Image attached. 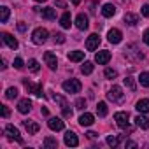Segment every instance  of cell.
<instances>
[{
	"mask_svg": "<svg viewBox=\"0 0 149 149\" xmlns=\"http://www.w3.org/2000/svg\"><path fill=\"white\" fill-rule=\"evenodd\" d=\"M139 83L146 88H149V72H142L140 76H139Z\"/></svg>",
	"mask_w": 149,
	"mask_h": 149,
	"instance_id": "obj_29",
	"label": "cell"
},
{
	"mask_svg": "<svg viewBox=\"0 0 149 149\" xmlns=\"http://www.w3.org/2000/svg\"><path fill=\"white\" fill-rule=\"evenodd\" d=\"M6 97H7L9 100L16 98V97H18V90H16V88H7V91H6Z\"/></svg>",
	"mask_w": 149,
	"mask_h": 149,
	"instance_id": "obj_33",
	"label": "cell"
},
{
	"mask_svg": "<svg viewBox=\"0 0 149 149\" xmlns=\"http://www.w3.org/2000/svg\"><path fill=\"white\" fill-rule=\"evenodd\" d=\"M123 19H125V23H126V25H130V26H135V25L139 23V16H137V14H133V13H126Z\"/></svg>",
	"mask_w": 149,
	"mask_h": 149,
	"instance_id": "obj_20",
	"label": "cell"
},
{
	"mask_svg": "<svg viewBox=\"0 0 149 149\" xmlns=\"http://www.w3.org/2000/svg\"><path fill=\"white\" fill-rule=\"evenodd\" d=\"M142 40H144V42H146V44L149 46V28H147V30L144 32V35H142Z\"/></svg>",
	"mask_w": 149,
	"mask_h": 149,
	"instance_id": "obj_41",
	"label": "cell"
},
{
	"mask_svg": "<svg viewBox=\"0 0 149 149\" xmlns=\"http://www.w3.org/2000/svg\"><path fill=\"white\" fill-rule=\"evenodd\" d=\"M23 126L26 128V132H28L30 135H35V133L40 130V126H39L35 121H23Z\"/></svg>",
	"mask_w": 149,
	"mask_h": 149,
	"instance_id": "obj_17",
	"label": "cell"
},
{
	"mask_svg": "<svg viewBox=\"0 0 149 149\" xmlns=\"http://www.w3.org/2000/svg\"><path fill=\"white\" fill-rule=\"evenodd\" d=\"M68 60L70 61H83L84 60V53L83 51H70L68 53Z\"/></svg>",
	"mask_w": 149,
	"mask_h": 149,
	"instance_id": "obj_23",
	"label": "cell"
},
{
	"mask_svg": "<svg viewBox=\"0 0 149 149\" xmlns=\"http://www.w3.org/2000/svg\"><path fill=\"white\" fill-rule=\"evenodd\" d=\"M2 116H4V118L9 116V107H7V105H2Z\"/></svg>",
	"mask_w": 149,
	"mask_h": 149,
	"instance_id": "obj_42",
	"label": "cell"
},
{
	"mask_svg": "<svg viewBox=\"0 0 149 149\" xmlns=\"http://www.w3.org/2000/svg\"><path fill=\"white\" fill-rule=\"evenodd\" d=\"M142 14H144V16H146V18H149V4H147V6H144V7H142Z\"/></svg>",
	"mask_w": 149,
	"mask_h": 149,
	"instance_id": "obj_43",
	"label": "cell"
},
{
	"mask_svg": "<svg viewBox=\"0 0 149 149\" xmlns=\"http://www.w3.org/2000/svg\"><path fill=\"white\" fill-rule=\"evenodd\" d=\"M86 135H88V137H90V139H95V137H97V133H95V132H88V133H86Z\"/></svg>",
	"mask_w": 149,
	"mask_h": 149,
	"instance_id": "obj_47",
	"label": "cell"
},
{
	"mask_svg": "<svg viewBox=\"0 0 149 149\" xmlns=\"http://www.w3.org/2000/svg\"><path fill=\"white\" fill-rule=\"evenodd\" d=\"M65 144H67L68 147H76V146H79V139H77V135L68 130V132L65 133Z\"/></svg>",
	"mask_w": 149,
	"mask_h": 149,
	"instance_id": "obj_10",
	"label": "cell"
},
{
	"mask_svg": "<svg viewBox=\"0 0 149 149\" xmlns=\"http://www.w3.org/2000/svg\"><path fill=\"white\" fill-rule=\"evenodd\" d=\"M18 30H19V32H25V30H26V25H25V23H18Z\"/></svg>",
	"mask_w": 149,
	"mask_h": 149,
	"instance_id": "obj_44",
	"label": "cell"
},
{
	"mask_svg": "<svg viewBox=\"0 0 149 149\" xmlns=\"http://www.w3.org/2000/svg\"><path fill=\"white\" fill-rule=\"evenodd\" d=\"M132 47H133V51H130V47L126 49V58H130L132 54H135V58H137V61H139V60H142V58H144V54H142L140 51H137V47H135V46H132Z\"/></svg>",
	"mask_w": 149,
	"mask_h": 149,
	"instance_id": "obj_28",
	"label": "cell"
},
{
	"mask_svg": "<svg viewBox=\"0 0 149 149\" xmlns=\"http://www.w3.org/2000/svg\"><path fill=\"white\" fill-rule=\"evenodd\" d=\"M76 107H77L79 111H83V109L86 107V100H84V98H79V100L76 102Z\"/></svg>",
	"mask_w": 149,
	"mask_h": 149,
	"instance_id": "obj_37",
	"label": "cell"
},
{
	"mask_svg": "<svg viewBox=\"0 0 149 149\" xmlns=\"http://www.w3.org/2000/svg\"><path fill=\"white\" fill-rule=\"evenodd\" d=\"M135 109H137L140 114H147V112H149V100H147V98H142V100H139Z\"/></svg>",
	"mask_w": 149,
	"mask_h": 149,
	"instance_id": "obj_19",
	"label": "cell"
},
{
	"mask_svg": "<svg viewBox=\"0 0 149 149\" xmlns=\"http://www.w3.org/2000/svg\"><path fill=\"white\" fill-rule=\"evenodd\" d=\"M61 86H63V90H65L67 93H79L81 88H83V84H81L77 79H68V81H65Z\"/></svg>",
	"mask_w": 149,
	"mask_h": 149,
	"instance_id": "obj_1",
	"label": "cell"
},
{
	"mask_svg": "<svg viewBox=\"0 0 149 149\" xmlns=\"http://www.w3.org/2000/svg\"><path fill=\"white\" fill-rule=\"evenodd\" d=\"M28 68H30L32 72H39V70H40V65H39L37 60H30V61H28Z\"/></svg>",
	"mask_w": 149,
	"mask_h": 149,
	"instance_id": "obj_32",
	"label": "cell"
},
{
	"mask_svg": "<svg viewBox=\"0 0 149 149\" xmlns=\"http://www.w3.org/2000/svg\"><path fill=\"white\" fill-rule=\"evenodd\" d=\"M102 14H104L105 18H112V16L116 14V7H114L112 4H105V6L102 7Z\"/></svg>",
	"mask_w": 149,
	"mask_h": 149,
	"instance_id": "obj_21",
	"label": "cell"
},
{
	"mask_svg": "<svg viewBox=\"0 0 149 149\" xmlns=\"http://www.w3.org/2000/svg\"><path fill=\"white\" fill-rule=\"evenodd\" d=\"M76 26H77L79 30H86V28L90 26L88 16H86V14H77V18H76Z\"/></svg>",
	"mask_w": 149,
	"mask_h": 149,
	"instance_id": "obj_12",
	"label": "cell"
},
{
	"mask_svg": "<svg viewBox=\"0 0 149 149\" xmlns=\"http://www.w3.org/2000/svg\"><path fill=\"white\" fill-rule=\"evenodd\" d=\"M104 74H105V77H107V79H114V77L118 76V72H116L114 68H105Z\"/></svg>",
	"mask_w": 149,
	"mask_h": 149,
	"instance_id": "obj_35",
	"label": "cell"
},
{
	"mask_svg": "<svg viewBox=\"0 0 149 149\" xmlns=\"http://www.w3.org/2000/svg\"><path fill=\"white\" fill-rule=\"evenodd\" d=\"M7 19H9V7L7 6H2V7H0V21L6 23Z\"/></svg>",
	"mask_w": 149,
	"mask_h": 149,
	"instance_id": "obj_27",
	"label": "cell"
},
{
	"mask_svg": "<svg viewBox=\"0 0 149 149\" xmlns=\"http://www.w3.org/2000/svg\"><path fill=\"white\" fill-rule=\"evenodd\" d=\"M97 114H98L100 118H105V116H107V104H105V102H98V105H97Z\"/></svg>",
	"mask_w": 149,
	"mask_h": 149,
	"instance_id": "obj_26",
	"label": "cell"
},
{
	"mask_svg": "<svg viewBox=\"0 0 149 149\" xmlns=\"http://www.w3.org/2000/svg\"><path fill=\"white\" fill-rule=\"evenodd\" d=\"M107 98H109L111 102H121V100H123V90H121L119 86H112V88L109 90V93H107Z\"/></svg>",
	"mask_w": 149,
	"mask_h": 149,
	"instance_id": "obj_6",
	"label": "cell"
},
{
	"mask_svg": "<svg viewBox=\"0 0 149 149\" xmlns=\"http://www.w3.org/2000/svg\"><path fill=\"white\" fill-rule=\"evenodd\" d=\"M95 61H97L98 65H107V63L111 61V53H109V51H98V53L95 54Z\"/></svg>",
	"mask_w": 149,
	"mask_h": 149,
	"instance_id": "obj_8",
	"label": "cell"
},
{
	"mask_svg": "<svg viewBox=\"0 0 149 149\" xmlns=\"http://www.w3.org/2000/svg\"><path fill=\"white\" fill-rule=\"evenodd\" d=\"M2 40H4V42H6V44L11 47V49H18V40H16V39H14L11 33L4 32V33H2Z\"/></svg>",
	"mask_w": 149,
	"mask_h": 149,
	"instance_id": "obj_15",
	"label": "cell"
},
{
	"mask_svg": "<svg viewBox=\"0 0 149 149\" xmlns=\"http://www.w3.org/2000/svg\"><path fill=\"white\" fill-rule=\"evenodd\" d=\"M30 109H32V100H28V98H23V100H19V102H18V111H19L21 114H26V112H30Z\"/></svg>",
	"mask_w": 149,
	"mask_h": 149,
	"instance_id": "obj_16",
	"label": "cell"
},
{
	"mask_svg": "<svg viewBox=\"0 0 149 149\" xmlns=\"http://www.w3.org/2000/svg\"><path fill=\"white\" fill-rule=\"evenodd\" d=\"M125 147H137V144H135V142H126Z\"/></svg>",
	"mask_w": 149,
	"mask_h": 149,
	"instance_id": "obj_46",
	"label": "cell"
},
{
	"mask_svg": "<svg viewBox=\"0 0 149 149\" xmlns=\"http://www.w3.org/2000/svg\"><path fill=\"white\" fill-rule=\"evenodd\" d=\"M54 40H56L58 44H63V42H65V35H63V33H56V35H54Z\"/></svg>",
	"mask_w": 149,
	"mask_h": 149,
	"instance_id": "obj_39",
	"label": "cell"
},
{
	"mask_svg": "<svg viewBox=\"0 0 149 149\" xmlns=\"http://www.w3.org/2000/svg\"><path fill=\"white\" fill-rule=\"evenodd\" d=\"M47 30L46 28H37V30H33V33H32V40H33V44H44L46 40H47Z\"/></svg>",
	"mask_w": 149,
	"mask_h": 149,
	"instance_id": "obj_3",
	"label": "cell"
},
{
	"mask_svg": "<svg viewBox=\"0 0 149 149\" xmlns=\"http://www.w3.org/2000/svg\"><path fill=\"white\" fill-rule=\"evenodd\" d=\"M118 142H119V140H118V137H116V135H109V137H107V144H109L111 147H116V146H118Z\"/></svg>",
	"mask_w": 149,
	"mask_h": 149,
	"instance_id": "obj_36",
	"label": "cell"
},
{
	"mask_svg": "<svg viewBox=\"0 0 149 149\" xmlns=\"http://www.w3.org/2000/svg\"><path fill=\"white\" fill-rule=\"evenodd\" d=\"M53 100H54V102H58V104H60V105H61V109H63V107H67V105H68V104H67V100H65V98H63V97H60V95H56V93H54V95H53Z\"/></svg>",
	"mask_w": 149,
	"mask_h": 149,
	"instance_id": "obj_34",
	"label": "cell"
},
{
	"mask_svg": "<svg viewBox=\"0 0 149 149\" xmlns=\"http://www.w3.org/2000/svg\"><path fill=\"white\" fill-rule=\"evenodd\" d=\"M93 123H95V116L93 114H90V112L81 114V118H79V125L81 126H91Z\"/></svg>",
	"mask_w": 149,
	"mask_h": 149,
	"instance_id": "obj_13",
	"label": "cell"
},
{
	"mask_svg": "<svg viewBox=\"0 0 149 149\" xmlns=\"http://www.w3.org/2000/svg\"><path fill=\"white\" fill-rule=\"evenodd\" d=\"M47 126H49L53 132H60V130H63V121H61L60 118H49Z\"/></svg>",
	"mask_w": 149,
	"mask_h": 149,
	"instance_id": "obj_14",
	"label": "cell"
},
{
	"mask_svg": "<svg viewBox=\"0 0 149 149\" xmlns=\"http://www.w3.org/2000/svg\"><path fill=\"white\" fill-rule=\"evenodd\" d=\"M114 121H116V125L119 126V128H130V116H128V112H116L114 114Z\"/></svg>",
	"mask_w": 149,
	"mask_h": 149,
	"instance_id": "obj_2",
	"label": "cell"
},
{
	"mask_svg": "<svg viewBox=\"0 0 149 149\" xmlns=\"http://www.w3.org/2000/svg\"><path fill=\"white\" fill-rule=\"evenodd\" d=\"M44 61H46V65H47L51 70H54V68L58 67V60H56V54H53L51 51L44 53Z\"/></svg>",
	"mask_w": 149,
	"mask_h": 149,
	"instance_id": "obj_9",
	"label": "cell"
},
{
	"mask_svg": "<svg viewBox=\"0 0 149 149\" xmlns=\"http://www.w3.org/2000/svg\"><path fill=\"white\" fill-rule=\"evenodd\" d=\"M61 112H63V118H72V109H68V105H67V107H63V109H61Z\"/></svg>",
	"mask_w": 149,
	"mask_h": 149,
	"instance_id": "obj_38",
	"label": "cell"
},
{
	"mask_svg": "<svg viewBox=\"0 0 149 149\" xmlns=\"http://www.w3.org/2000/svg\"><path fill=\"white\" fill-rule=\"evenodd\" d=\"M123 83H125V86H126V88H128L130 91H135V90H137V86H135V81H133V77H126V79H125Z\"/></svg>",
	"mask_w": 149,
	"mask_h": 149,
	"instance_id": "obj_31",
	"label": "cell"
},
{
	"mask_svg": "<svg viewBox=\"0 0 149 149\" xmlns=\"http://www.w3.org/2000/svg\"><path fill=\"white\" fill-rule=\"evenodd\" d=\"M97 2H98V0H97Z\"/></svg>",
	"mask_w": 149,
	"mask_h": 149,
	"instance_id": "obj_49",
	"label": "cell"
},
{
	"mask_svg": "<svg viewBox=\"0 0 149 149\" xmlns=\"http://www.w3.org/2000/svg\"><path fill=\"white\" fill-rule=\"evenodd\" d=\"M44 147H47V149H56V147H58V140L53 139V137H46V139H44Z\"/></svg>",
	"mask_w": 149,
	"mask_h": 149,
	"instance_id": "obj_25",
	"label": "cell"
},
{
	"mask_svg": "<svg viewBox=\"0 0 149 149\" xmlns=\"http://www.w3.org/2000/svg\"><path fill=\"white\" fill-rule=\"evenodd\" d=\"M6 135H7L9 140H16L18 144H23V139H21V135H19V130L14 128L13 125H7V126H6Z\"/></svg>",
	"mask_w": 149,
	"mask_h": 149,
	"instance_id": "obj_4",
	"label": "cell"
},
{
	"mask_svg": "<svg viewBox=\"0 0 149 149\" xmlns=\"http://www.w3.org/2000/svg\"><path fill=\"white\" fill-rule=\"evenodd\" d=\"M14 67H16V68H23V60H21V58H16V60H14Z\"/></svg>",
	"mask_w": 149,
	"mask_h": 149,
	"instance_id": "obj_40",
	"label": "cell"
},
{
	"mask_svg": "<svg viewBox=\"0 0 149 149\" xmlns=\"http://www.w3.org/2000/svg\"><path fill=\"white\" fill-rule=\"evenodd\" d=\"M23 84H25V88H26L28 93H33V95H37V97H44L40 84H33V83H30L28 79H23Z\"/></svg>",
	"mask_w": 149,
	"mask_h": 149,
	"instance_id": "obj_5",
	"label": "cell"
},
{
	"mask_svg": "<svg viewBox=\"0 0 149 149\" xmlns=\"http://www.w3.org/2000/svg\"><path fill=\"white\" fill-rule=\"evenodd\" d=\"M56 6H58V7H67L65 0H56Z\"/></svg>",
	"mask_w": 149,
	"mask_h": 149,
	"instance_id": "obj_45",
	"label": "cell"
},
{
	"mask_svg": "<svg viewBox=\"0 0 149 149\" xmlns=\"http://www.w3.org/2000/svg\"><path fill=\"white\" fill-rule=\"evenodd\" d=\"M42 18H46V19H49V21L56 19V9H53V7H46V9H42Z\"/></svg>",
	"mask_w": 149,
	"mask_h": 149,
	"instance_id": "obj_22",
	"label": "cell"
},
{
	"mask_svg": "<svg viewBox=\"0 0 149 149\" xmlns=\"http://www.w3.org/2000/svg\"><path fill=\"white\" fill-rule=\"evenodd\" d=\"M107 39H109V42H112V44H119L121 39H123V33H121L118 28H112V30H109Z\"/></svg>",
	"mask_w": 149,
	"mask_h": 149,
	"instance_id": "obj_11",
	"label": "cell"
},
{
	"mask_svg": "<svg viewBox=\"0 0 149 149\" xmlns=\"http://www.w3.org/2000/svg\"><path fill=\"white\" fill-rule=\"evenodd\" d=\"M98 46H100V37H98L97 33H91V35L88 37V40H86V49H88V51H95Z\"/></svg>",
	"mask_w": 149,
	"mask_h": 149,
	"instance_id": "obj_7",
	"label": "cell"
},
{
	"mask_svg": "<svg viewBox=\"0 0 149 149\" xmlns=\"http://www.w3.org/2000/svg\"><path fill=\"white\" fill-rule=\"evenodd\" d=\"M60 25H61L63 28H70V25H72V18H70V13H65V14L60 18Z\"/></svg>",
	"mask_w": 149,
	"mask_h": 149,
	"instance_id": "obj_24",
	"label": "cell"
},
{
	"mask_svg": "<svg viewBox=\"0 0 149 149\" xmlns=\"http://www.w3.org/2000/svg\"><path fill=\"white\" fill-rule=\"evenodd\" d=\"M35 2H47V0H35Z\"/></svg>",
	"mask_w": 149,
	"mask_h": 149,
	"instance_id": "obj_48",
	"label": "cell"
},
{
	"mask_svg": "<svg viewBox=\"0 0 149 149\" xmlns=\"http://www.w3.org/2000/svg\"><path fill=\"white\" fill-rule=\"evenodd\" d=\"M135 125H137L139 128H142V130H149V118L139 114V116L135 118Z\"/></svg>",
	"mask_w": 149,
	"mask_h": 149,
	"instance_id": "obj_18",
	"label": "cell"
},
{
	"mask_svg": "<svg viewBox=\"0 0 149 149\" xmlns=\"http://www.w3.org/2000/svg\"><path fill=\"white\" fill-rule=\"evenodd\" d=\"M81 72L84 74V76H90V74L93 72V63L91 61H84V65L81 67Z\"/></svg>",
	"mask_w": 149,
	"mask_h": 149,
	"instance_id": "obj_30",
	"label": "cell"
}]
</instances>
